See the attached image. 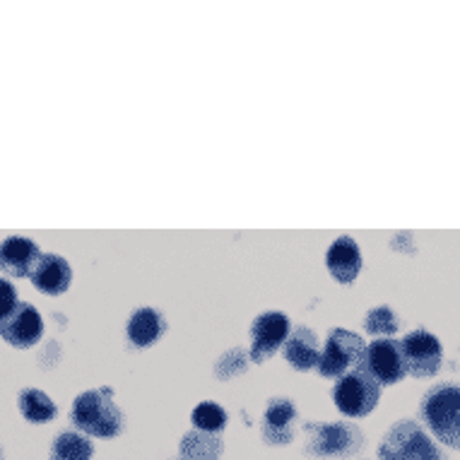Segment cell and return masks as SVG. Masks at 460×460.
Listing matches in <instances>:
<instances>
[{
  "mask_svg": "<svg viewBox=\"0 0 460 460\" xmlns=\"http://www.w3.org/2000/svg\"><path fill=\"white\" fill-rule=\"evenodd\" d=\"M70 420L83 434L97 438H113L123 431V412L113 402V391L106 385L75 395Z\"/></svg>",
  "mask_w": 460,
  "mask_h": 460,
  "instance_id": "cell-1",
  "label": "cell"
},
{
  "mask_svg": "<svg viewBox=\"0 0 460 460\" xmlns=\"http://www.w3.org/2000/svg\"><path fill=\"white\" fill-rule=\"evenodd\" d=\"M31 285L46 296L66 295L73 282V268L58 253H41L37 268L30 275Z\"/></svg>",
  "mask_w": 460,
  "mask_h": 460,
  "instance_id": "cell-12",
  "label": "cell"
},
{
  "mask_svg": "<svg viewBox=\"0 0 460 460\" xmlns=\"http://www.w3.org/2000/svg\"><path fill=\"white\" fill-rule=\"evenodd\" d=\"M296 427L295 402L285 395L268 400L263 412V441L272 446L292 444Z\"/></svg>",
  "mask_w": 460,
  "mask_h": 460,
  "instance_id": "cell-11",
  "label": "cell"
},
{
  "mask_svg": "<svg viewBox=\"0 0 460 460\" xmlns=\"http://www.w3.org/2000/svg\"><path fill=\"white\" fill-rule=\"evenodd\" d=\"M364 357H367V345L362 335L348 328H332L325 340V348L321 349L316 369L323 378H340L348 371L362 367Z\"/></svg>",
  "mask_w": 460,
  "mask_h": 460,
  "instance_id": "cell-5",
  "label": "cell"
},
{
  "mask_svg": "<svg viewBox=\"0 0 460 460\" xmlns=\"http://www.w3.org/2000/svg\"><path fill=\"white\" fill-rule=\"evenodd\" d=\"M179 460H183V458H179Z\"/></svg>",
  "mask_w": 460,
  "mask_h": 460,
  "instance_id": "cell-25",
  "label": "cell"
},
{
  "mask_svg": "<svg viewBox=\"0 0 460 460\" xmlns=\"http://www.w3.org/2000/svg\"><path fill=\"white\" fill-rule=\"evenodd\" d=\"M400 318L388 304H378L374 309L367 311L364 316V331L374 338H391L393 332H398Z\"/></svg>",
  "mask_w": 460,
  "mask_h": 460,
  "instance_id": "cell-20",
  "label": "cell"
},
{
  "mask_svg": "<svg viewBox=\"0 0 460 460\" xmlns=\"http://www.w3.org/2000/svg\"><path fill=\"white\" fill-rule=\"evenodd\" d=\"M17 289L10 279L0 278V321L8 318L17 306Z\"/></svg>",
  "mask_w": 460,
  "mask_h": 460,
  "instance_id": "cell-23",
  "label": "cell"
},
{
  "mask_svg": "<svg viewBox=\"0 0 460 460\" xmlns=\"http://www.w3.org/2000/svg\"><path fill=\"white\" fill-rule=\"evenodd\" d=\"M190 420L196 424L198 431H208V434H219V431L226 427V412L225 408H219L217 402L212 400H205V402H198L193 412H190Z\"/></svg>",
  "mask_w": 460,
  "mask_h": 460,
  "instance_id": "cell-21",
  "label": "cell"
},
{
  "mask_svg": "<svg viewBox=\"0 0 460 460\" xmlns=\"http://www.w3.org/2000/svg\"><path fill=\"white\" fill-rule=\"evenodd\" d=\"M309 441L304 451L314 458L340 460L359 453L364 444V434L352 422H325V424H306Z\"/></svg>",
  "mask_w": 460,
  "mask_h": 460,
  "instance_id": "cell-4",
  "label": "cell"
},
{
  "mask_svg": "<svg viewBox=\"0 0 460 460\" xmlns=\"http://www.w3.org/2000/svg\"><path fill=\"white\" fill-rule=\"evenodd\" d=\"M44 335V318L31 304L20 302L8 318L0 321V338L8 342L10 348L30 349L37 345Z\"/></svg>",
  "mask_w": 460,
  "mask_h": 460,
  "instance_id": "cell-10",
  "label": "cell"
},
{
  "mask_svg": "<svg viewBox=\"0 0 460 460\" xmlns=\"http://www.w3.org/2000/svg\"><path fill=\"white\" fill-rule=\"evenodd\" d=\"M282 357L296 371L316 369L318 359H321V340H318L316 331H311L306 325L295 328L282 345Z\"/></svg>",
  "mask_w": 460,
  "mask_h": 460,
  "instance_id": "cell-15",
  "label": "cell"
},
{
  "mask_svg": "<svg viewBox=\"0 0 460 460\" xmlns=\"http://www.w3.org/2000/svg\"><path fill=\"white\" fill-rule=\"evenodd\" d=\"M325 265L335 282L340 285H352L359 272H362V251L357 246L352 236H338L325 253Z\"/></svg>",
  "mask_w": 460,
  "mask_h": 460,
  "instance_id": "cell-13",
  "label": "cell"
},
{
  "mask_svg": "<svg viewBox=\"0 0 460 460\" xmlns=\"http://www.w3.org/2000/svg\"><path fill=\"white\" fill-rule=\"evenodd\" d=\"M400 345H402V355L408 362V374H412L415 378H429L441 369L444 349H441V340L434 332L417 328L400 340Z\"/></svg>",
  "mask_w": 460,
  "mask_h": 460,
  "instance_id": "cell-9",
  "label": "cell"
},
{
  "mask_svg": "<svg viewBox=\"0 0 460 460\" xmlns=\"http://www.w3.org/2000/svg\"><path fill=\"white\" fill-rule=\"evenodd\" d=\"M378 398H381V385L364 367H357L345 376H340L332 388L335 408L348 417H367L378 405Z\"/></svg>",
  "mask_w": 460,
  "mask_h": 460,
  "instance_id": "cell-6",
  "label": "cell"
},
{
  "mask_svg": "<svg viewBox=\"0 0 460 460\" xmlns=\"http://www.w3.org/2000/svg\"><path fill=\"white\" fill-rule=\"evenodd\" d=\"M381 460H446L429 434L412 420H400L385 431L378 446Z\"/></svg>",
  "mask_w": 460,
  "mask_h": 460,
  "instance_id": "cell-3",
  "label": "cell"
},
{
  "mask_svg": "<svg viewBox=\"0 0 460 460\" xmlns=\"http://www.w3.org/2000/svg\"><path fill=\"white\" fill-rule=\"evenodd\" d=\"M420 417L441 444L460 451V385L437 384L429 388L420 402Z\"/></svg>",
  "mask_w": 460,
  "mask_h": 460,
  "instance_id": "cell-2",
  "label": "cell"
},
{
  "mask_svg": "<svg viewBox=\"0 0 460 460\" xmlns=\"http://www.w3.org/2000/svg\"><path fill=\"white\" fill-rule=\"evenodd\" d=\"M0 460H3V456H0Z\"/></svg>",
  "mask_w": 460,
  "mask_h": 460,
  "instance_id": "cell-24",
  "label": "cell"
},
{
  "mask_svg": "<svg viewBox=\"0 0 460 460\" xmlns=\"http://www.w3.org/2000/svg\"><path fill=\"white\" fill-rule=\"evenodd\" d=\"M251 364V355L246 349L242 348H232L229 352L219 357L217 362H215V376L219 381H229V378L242 376L243 371L249 369Z\"/></svg>",
  "mask_w": 460,
  "mask_h": 460,
  "instance_id": "cell-22",
  "label": "cell"
},
{
  "mask_svg": "<svg viewBox=\"0 0 460 460\" xmlns=\"http://www.w3.org/2000/svg\"><path fill=\"white\" fill-rule=\"evenodd\" d=\"M41 251L27 236H8L0 243V270L10 278H30L37 268Z\"/></svg>",
  "mask_w": 460,
  "mask_h": 460,
  "instance_id": "cell-14",
  "label": "cell"
},
{
  "mask_svg": "<svg viewBox=\"0 0 460 460\" xmlns=\"http://www.w3.org/2000/svg\"><path fill=\"white\" fill-rule=\"evenodd\" d=\"M292 332V321L282 311H263L251 323V362H265L278 352Z\"/></svg>",
  "mask_w": 460,
  "mask_h": 460,
  "instance_id": "cell-8",
  "label": "cell"
},
{
  "mask_svg": "<svg viewBox=\"0 0 460 460\" xmlns=\"http://www.w3.org/2000/svg\"><path fill=\"white\" fill-rule=\"evenodd\" d=\"M225 451V444L217 434H208V431H186L179 446L183 460H219Z\"/></svg>",
  "mask_w": 460,
  "mask_h": 460,
  "instance_id": "cell-17",
  "label": "cell"
},
{
  "mask_svg": "<svg viewBox=\"0 0 460 460\" xmlns=\"http://www.w3.org/2000/svg\"><path fill=\"white\" fill-rule=\"evenodd\" d=\"M17 405H20V412H22L24 420L31 424H46L56 417L53 400L39 388H24L20 393V398H17Z\"/></svg>",
  "mask_w": 460,
  "mask_h": 460,
  "instance_id": "cell-18",
  "label": "cell"
},
{
  "mask_svg": "<svg viewBox=\"0 0 460 460\" xmlns=\"http://www.w3.org/2000/svg\"><path fill=\"white\" fill-rule=\"evenodd\" d=\"M364 369L369 371L378 385H393L408 376V362L402 355L400 340L376 338L367 345Z\"/></svg>",
  "mask_w": 460,
  "mask_h": 460,
  "instance_id": "cell-7",
  "label": "cell"
},
{
  "mask_svg": "<svg viewBox=\"0 0 460 460\" xmlns=\"http://www.w3.org/2000/svg\"><path fill=\"white\" fill-rule=\"evenodd\" d=\"M166 331L164 316L152 306H140L128 316L126 335L136 348H152Z\"/></svg>",
  "mask_w": 460,
  "mask_h": 460,
  "instance_id": "cell-16",
  "label": "cell"
},
{
  "mask_svg": "<svg viewBox=\"0 0 460 460\" xmlns=\"http://www.w3.org/2000/svg\"><path fill=\"white\" fill-rule=\"evenodd\" d=\"M94 446L77 431H61L51 444V460H92Z\"/></svg>",
  "mask_w": 460,
  "mask_h": 460,
  "instance_id": "cell-19",
  "label": "cell"
}]
</instances>
